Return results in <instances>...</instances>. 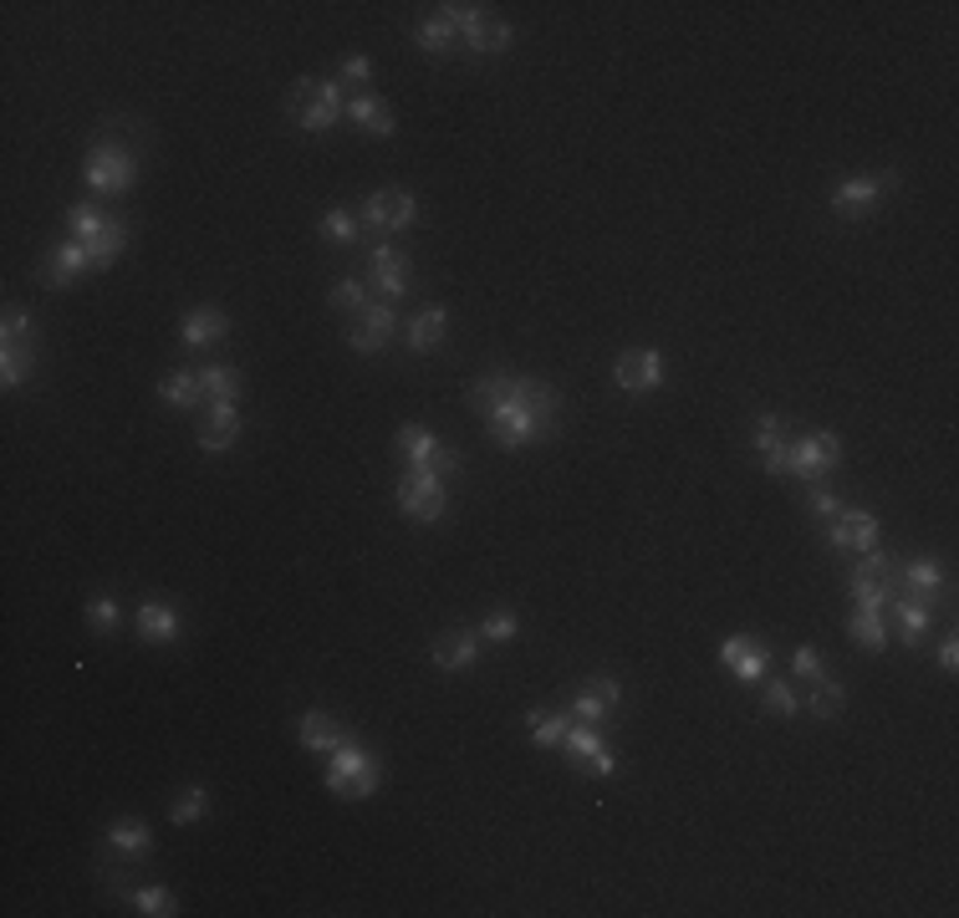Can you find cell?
Wrapping results in <instances>:
<instances>
[{"label":"cell","mask_w":959,"mask_h":918,"mask_svg":"<svg viewBox=\"0 0 959 918\" xmlns=\"http://www.w3.org/2000/svg\"><path fill=\"white\" fill-rule=\"evenodd\" d=\"M470 409L485 419L500 450H531V444H547L561 434V393L531 373L495 368V373L475 378Z\"/></svg>","instance_id":"obj_1"},{"label":"cell","mask_w":959,"mask_h":918,"mask_svg":"<svg viewBox=\"0 0 959 918\" xmlns=\"http://www.w3.org/2000/svg\"><path fill=\"white\" fill-rule=\"evenodd\" d=\"M327 791L342 801H368L378 791V781H383V766H378V756L368 746H358V740H342V746L333 750V760H327Z\"/></svg>","instance_id":"obj_2"},{"label":"cell","mask_w":959,"mask_h":918,"mask_svg":"<svg viewBox=\"0 0 959 918\" xmlns=\"http://www.w3.org/2000/svg\"><path fill=\"white\" fill-rule=\"evenodd\" d=\"M286 113H292V123H302L307 134H327L337 118H347V93L337 82L302 77V82H292V93H286Z\"/></svg>","instance_id":"obj_3"},{"label":"cell","mask_w":959,"mask_h":918,"mask_svg":"<svg viewBox=\"0 0 959 918\" xmlns=\"http://www.w3.org/2000/svg\"><path fill=\"white\" fill-rule=\"evenodd\" d=\"M393 500H399V510L409 520H419V526H429V520H444V510H450L444 475H434V469H403Z\"/></svg>","instance_id":"obj_4"},{"label":"cell","mask_w":959,"mask_h":918,"mask_svg":"<svg viewBox=\"0 0 959 918\" xmlns=\"http://www.w3.org/2000/svg\"><path fill=\"white\" fill-rule=\"evenodd\" d=\"M82 179H87V189L93 194H128L138 179V159L128 154L123 144H97L93 154H87V169H82Z\"/></svg>","instance_id":"obj_5"},{"label":"cell","mask_w":959,"mask_h":918,"mask_svg":"<svg viewBox=\"0 0 959 918\" xmlns=\"http://www.w3.org/2000/svg\"><path fill=\"white\" fill-rule=\"evenodd\" d=\"M893 587H898V561L888 557V551H863V561H857V572H853V602L857 608H873L883 612L893 598Z\"/></svg>","instance_id":"obj_6"},{"label":"cell","mask_w":959,"mask_h":918,"mask_svg":"<svg viewBox=\"0 0 959 918\" xmlns=\"http://www.w3.org/2000/svg\"><path fill=\"white\" fill-rule=\"evenodd\" d=\"M393 333H399L393 302H368L358 317H352V327H347V347L362 352V358H373V352H383V347L393 342Z\"/></svg>","instance_id":"obj_7"},{"label":"cell","mask_w":959,"mask_h":918,"mask_svg":"<svg viewBox=\"0 0 959 918\" xmlns=\"http://www.w3.org/2000/svg\"><path fill=\"white\" fill-rule=\"evenodd\" d=\"M893 189H898V173H853V179H842V184L832 189V210L857 220V214H867L883 194H893Z\"/></svg>","instance_id":"obj_8"},{"label":"cell","mask_w":959,"mask_h":918,"mask_svg":"<svg viewBox=\"0 0 959 918\" xmlns=\"http://www.w3.org/2000/svg\"><path fill=\"white\" fill-rule=\"evenodd\" d=\"M842 465V440L837 434H807V440H791V475H801L807 485L826 479Z\"/></svg>","instance_id":"obj_9"},{"label":"cell","mask_w":959,"mask_h":918,"mask_svg":"<svg viewBox=\"0 0 959 918\" xmlns=\"http://www.w3.org/2000/svg\"><path fill=\"white\" fill-rule=\"evenodd\" d=\"M561 750H567V756H572L587 775H602V781H608V775L618 771V760L608 756V746H602V730H598V725H587V719H572V725H567V740H561Z\"/></svg>","instance_id":"obj_10"},{"label":"cell","mask_w":959,"mask_h":918,"mask_svg":"<svg viewBox=\"0 0 959 918\" xmlns=\"http://www.w3.org/2000/svg\"><path fill=\"white\" fill-rule=\"evenodd\" d=\"M413 214H419V204H413L409 189H378V194H368V204H362V230H378V235L409 230Z\"/></svg>","instance_id":"obj_11"},{"label":"cell","mask_w":959,"mask_h":918,"mask_svg":"<svg viewBox=\"0 0 959 918\" xmlns=\"http://www.w3.org/2000/svg\"><path fill=\"white\" fill-rule=\"evenodd\" d=\"M368 286H378L388 302H393V296H409V286H413L409 255L393 251V245H378V251L368 255Z\"/></svg>","instance_id":"obj_12"},{"label":"cell","mask_w":959,"mask_h":918,"mask_svg":"<svg viewBox=\"0 0 959 918\" xmlns=\"http://www.w3.org/2000/svg\"><path fill=\"white\" fill-rule=\"evenodd\" d=\"M618 388L623 393H653V388L664 383V358L653 352V347H633V352H623L613 368Z\"/></svg>","instance_id":"obj_13"},{"label":"cell","mask_w":959,"mask_h":918,"mask_svg":"<svg viewBox=\"0 0 959 918\" xmlns=\"http://www.w3.org/2000/svg\"><path fill=\"white\" fill-rule=\"evenodd\" d=\"M719 664L730 668L735 679L756 684V679H766V668H771V648L760 639H725L719 643Z\"/></svg>","instance_id":"obj_14"},{"label":"cell","mask_w":959,"mask_h":918,"mask_svg":"<svg viewBox=\"0 0 959 918\" xmlns=\"http://www.w3.org/2000/svg\"><path fill=\"white\" fill-rule=\"evenodd\" d=\"M756 454L771 475H791V440H787V424H781L776 413H760L756 419Z\"/></svg>","instance_id":"obj_15"},{"label":"cell","mask_w":959,"mask_h":918,"mask_svg":"<svg viewBox=\"0 0 959 918\" xmlns=\"http://www.w3.org/2000/svg\"><path fill=\"white\" fill-rule=\"evenodd\" d=\"M623 699V684L618 679H587L582 689H577V699H572V719H587V725H602V719L613 715V705Z\"/></svg>","instance_id":"obj_16"},{"label":"cell","mask_w":959,"mask_h":918,"mask_svg":"<svg viewBox=\"0 0 959 918\" xmlns=\"http://www.w3.org/2000/svg\"><path fill=\"white\" fill-rule=\"evenodd\" d=\"M87 271H93V255H87V245H82V240L56 245V251L41 261V281H46V286H72V281L87 276Z\"/></svg>","instance_id":"obj_17"},{"label":"cell","mask_w":959,"mask_h":918,"mask_svg":"<svg viewBox=\"0 0 959 918\" xmlns=\"http://www.w3.org/2000/svg\"><path fill=\"white\" fill-rule=\"evenodd\" d=\"M475 658H479V633L475 627H450V633L434 639V664H440L444 674H465Z\"/></svg>","instance_id":"obj_18"},{"label":"cell","mask_w":959,"mask_h":918,"mask_svg":"<svg viewBox=\"0 0 959 918\" xmlns=\"http://www.w3.org/2000/svg\"><path fill=\"white\" fill-rule=\"evenodd\" d=\"M826 541L837 546V551H873L878 546V516H867V510H842L837 520H832V536Z\"/></svg>","instance_id":"obj_19"},{"label":"cell","mask_w":959,"mask_h":918,"mask_svg":"<svg viewBox=\"0 0 959 918\" xmlns=\"http://www.w3.org/2000/svg\"><path fill=\"white\" fill-rule=\"evenodd\" d=\"M235 440H240V413H235V403H210V413L200 419V450L220 454V450H230Z\"/></svg>","instance_id":"obj_20"},{"label":"cell","mask_w":959,"mask_h":918,"mask_svg":"<svg viewBox=\"0 0 959 918\" xmlns=\"http://www.w3.org/2000/svg\"><path fill=\"white\" fill-rule=\"evenodd\" d=\"M179 333H185V347H214V342H225L230 317L220 312V306H194Z\"/></svg>","instance_id":"obj_21"},{"label":"cell","mask_w":959,"mask_h":918,"mask_svg":"<svg viewBox=\"0 0 959 918\" xmlns=\"http://www.w3.org/2000/svg\"><path fill=\"white\" fill-rule=\"evenodd\" d=\"M888 612H893V623H898V639H904L908 648H919V643L929 639V602L898 598V592H893V598H888Z\"/></svg>","instance_id":"obj_22"},{"label":"cell","mask_w":959,"mask_h":918,"mask_svg":"<svg viewBox=\"0 0 959 918\" xmlns=\"http://www.w3.org/2000/svg\"><path fill=\"white\" fill-rule=\"evenodd\" d=\"M107 847L118 852V857H128V863H138V857L154 852V826H144L138 816H123V822L107 826Z\"/></svg>","instance_id":"obj_23"},{"label":"cell","mask_w":959,"mask_h":918,"mask_svg":"<svg viewBox=\"0 0 959 918\" xmlns=\"http://www.w3.org/2000/svg\"><path fill=\"white\" fill-rule=\"evenodd\" d=\"M393 450H399L403 469H434V454H440V440L429 434L424 424H409L399 429V440H393Z\"/></svg>","instance_id":"obj_24"},{"label":"cell","mask_w":959,"mask_h":918,"mask_svg":"<svg viewBox=\"0 0 959 918\" xmlns=\"http://www.w3.org/2000/svg\"><path fill=\"white\" fill-rule=\"evenodd\" d=\"M342 740H347V730L337 725L333 715H317V709L302 715V750H312V756H333Z\"/></svg>","instance_id":"obj_25"},{"label":"cell","mask_w":959,"mask_h":918,"mask_svg":"<svg viewBox=\"0 0 959 918\" xmlns=\"http://www.w3.org/2000/svg\"><path fill=\"white\" fill-rule=\"evenodd\" d=\"M347 118L358 123L362 134H373V138L393 134V113H388V103L378 93H358V97H352V103H347Z\"/></svg>","instance_id":"obj_26"},{"label":"cell","mask_w":959,"mask_h":918,"mask_svg":"<svg viewBox=\"0 0 959 918\" xmlns=\"http://www.w3.org/2000/svg\"><path fill=\"white\" fill-rule=\"evenodd\" d=\"M898 582H904V598L934 602L939 598V587H945V572H939L929 557H919V561H904V567H898Z\"/></svg>","instance_id":"obj_27"},{"label":"cell","mask_w":959,"mask_h":918,"mask_svg":"<svg viewBox=\"0 0 959 918\" xmlns=\"http://www.w3.org/2000/svg\"><path fill=\"white\" fill-rule=\"evenodd\" d=\"M138 639L144 643H173L179 639V612L169 602H144L138 608Z\"/></svg>","instance_id":"obj_28"},{"label":"cell","mask_w":959,"mask_h":918,"mask_svg":"<svg viewBox=\"0 0 959 918\" xmlns=\"http://www.w3.org/2000/svg\"><path fill=\"white\" fill-rule=\"evenodd\" d=\"M82 245H87V255H93V271H107L123 251H128V225H123L118 214H113V220H107V225L97 230L93 240H82Z\"/></svg>","instance_id":"obj_29"},{"label":"cell","mask_w":959,"mask_h":918,"mask_svg":"<svg viewBox=\"0 0 959 918\" xmlns=\"http://www.w3.org/2000/svg\"><path fill=\"white\" fill-rule=\"evenodd\" d=\"M444 333H450V317H444V306H424V312L409 321V337H403V342H409L413 352H434V347L444 342Z\"/></svg>","instance_id":"obj_30"},{"label":"cell","mask_w":959,"mask_h":918,"mask_svg":"<svg viewBox=\"0 0 959 918\" xmlns=\"http://www.w3.org/2000/svg\"><path fill=\"white\" fill-rule=\"evenodd\" d=\"M200 388H204V409H210V403H235L245 378H240V368H230V362H214V368H200Z\"/></svg>","instance_id":"obj_31"},{"label":"cell","mask_w":959,"mask_h":918,"mask_svg":"<svg viewBox=\"0 0 959 918\" xmlns=\"http://www.w3.org/2000/svg\"><path fill=\"white\" fill-rule=\"evenodd\" d=\"M801 705H807V715H812V719H837L842 705H847V684L816 674V679H812V694H807Z\"/></svg>","instance_id":"obj_32"},{"label":"cell","mask_w":959,"mask_h":918,"mask_svg":"<svg viewBox=\"0 0 959 918\" xmlns=\"http://www.w3.org/2000/svg\"><path fill=\"white\" fill-rule=\"evenodd\" d=\"M159 399L169 403V409H200L204 403V388H200V373H189V368H179V373H169L159 383Z\"/></svg>","instance_id":"obj_33"},{"label":"cell","mask_w":959,"mask_h":918,"mask_svg":"<svg viewBox=\"0 0 959 918\" xmlns=\"http://www.w3.org/2000/svg\"><path fill=\"white\" fill-rule=\"evenodd\" d=\"M413 36H419V46H424L429 56H450V46H454L460 31H454V21L444 11H434V15H424V21L413 27Z\"/></svg>","instance_id":"obj_34"},{"label":"cell","mask_w":959,"mask_h":918,"mask_svg":"<svg viewBox=\"0 0 959 918\" xmlns=\"http://www.w3.org/2000/svg\"><path fill=\"white\" fill-rule=\"evenodd\" d=\"M31 368H36V347L31 342H0V383L6 388L27 383Z\"/></svg>","instance_id":"obj_35"},{"label":"cell","mask_w":959,"mask_h":918,"mask_svg":"<svg viewBox=\"0 0 959 918\" xmlns=\"http://www.w3.org/2000/svg\"><path fill=\"white\" fill-rule=\"evenodd\" d=\"M847 633H853L863 648L878 653L883 643H888V618H883V612H873V608H853V612H847Z\"/></svg>","instance_id":"obj_36"},{"label":"cell","mask_w":959,"mask_h":918,"mask_svg":"<svg viewBox=\"0 0 959 918\" xmlns=\"http://www.w3.org/2000/svg\"><path fill=\"white\" fill-rule=\"evenodd\" d=\"M465 41H470V52L495 56V52H506V46H510V27H506V21H495V15H485V21H479Z\"/></svg>","instance_id":"obj_37"},{"label":"cell","mask_w":959,"mask_h":918,"mask_svg":"<svg viewBox=\"0 0 959 918\" xmlns=\"http://www.w3.org/2000/svg\"><path fill=\"white\" fill-rule=\"evenodd\" d=\"M526 725H531V740H536L541 750H561V740H567V725H572V719H567V715H551V709H536Z\"/></svg>","instance_id":"obj_38"},{"label":"cell","mask_w":959,"mask_h":918,"mask_svg":"<svg viewBox=\"0 0 959 918\" xmlns=\"http://www.w3.org/2000/svg\"><path fill=\"white\" fill-rule=\"evenodd\" d=\"M322 235L333 240V245H358L362 220L352 210H327V214H322Z\"/></svg>","instance_id":"obj_39"},{"label":"cell","mask_w":959,"mask_h":918,"mask_svg":"<svg viewBox=\"0 0 959 918\" xmlns=\"http://www.w3.org/2000/svg\"><path fill=\"white\" fill-rule=\"evenodd\" d=\"M107 220H113V214H103L93 200H82V204H72V210H67V230H72V240H93L97 230L107 225Z\"/></svg>","instance_id":"obj_40"},{"label":"cell","mask_w":959,"mask_h":918,"mask_svg":"<svg viewBox=\"0 0 959 918\" xmlns=\"http://www.w3.org/2000/svg\"><path fill=\"white\" fill-rule=\"evenodd\" d=\"M204 812H210V791H204V785H189L185 796L173 801V826H194V822H204Z\"/></svg>","instance_id":"obj_41"},{"label":"cell","mask_w":959,"mask_h":918,"mask_svg":"<svg viewBox=\"0 0 959 918\" xmlns=\"http://www.w3.org/2000/svg\"><path fill=\"white\" fill-rule=\"evenodd\" d=\"M337 87H342V93H368V82H373V62H368V56H347L342 67H337Z\"/></svg>","instance_id":"obj_42"},{"label":"cell","mask_w":959,"mask_h":918,"mask_svg":"<svg viewBox=\"0 0 959 918\" xmlns=\"http://www.w3.org/2000/svg\"><path fill=\"white\" fill-rule=\"evenodd\" d=\"M134 908L144 918H173V914H179V904H173L169 888H138L134 893Z\"/></svg>","instance_id":"obj_43"},{"label":"cell","mask_w":959,"mask_h":918,"mask_svg":"<svg viewBox=\"0 0 959 918\" xmlns=\"http://www.w3.org/2000/svg\"><path fill=\"white\" fill-rule=\"evenodd\" d=\"M797 709H801V699H797V689H791L787 679H766V715L791 719Z\"/></svg>","instance_id":"obj_44"},{"label":"cell","mask_w":959,"mask_h":918,"mask_svg":"<svg viewBox=\"0 0 959 918\" xmlns=\"http://www.w3.org/2000/svg\"><path fill=\"white\" fill-rule=\"evenodd\" d=\"M520 633V618L510 608H495L485 623H479V639H491V643H510Z\"/></svg>","instance_id":"obj_45"},{"label":"cell","mask_w":959,"mask_h":918,"mask_svg":"<svg viewBox=\"0 0 959 918\" xmlns=\"http://www.w3.org/2000/svg\"><path fill=\"white\" fill-rule=\"evenodd\" d=\"M333 306H337V312H352V317H358L362 306H368V281H358V276L337 281V286H333Z\"/></svg>","instance_id":"obj_46"},{"label":"cell","mask_w":959,"mask_h":918,"mask_svg":"<svg viewBox=\"0 0 959 918\" xmlns=\"http://www.w3.org/2000/svg\"><path fill=\"white\" fill-rule=\"evenodd\" d=\"M87 627H93V633H103V639H107V633H118V627H123V608L113 598H97L93 608H87Z\"/></svg>","instance_id":"obj_47"},{"label":"cell","mask_w":959,"mask_h":918,"mask_svg":"<svg viewBox=\"0 0 959 918\" xmlns=\"http://www.w3.org/2000/svg\"><path fill=\"white\" fill-rule=\"evenodd\" d=\"M807 510H812L816 520H837L842 516V495H832L822 479H816L812 490H807Z\"/></svg>","instance_id":"obj_48"},{"label":"cell","mask_w":959,"mask_h":918,"mask_svg":"<svg viewBox=\"0 0 959 918\" xmlns=\"http://www.w3.org/2000/svg\"><path fill=\"white\" fill-rule=\"evenodd\" d=\"M0 342H31V317L21 306H6V321H0Z\"/></svg>","instance_id":"obj_49"},{"label":"cell","mask_w":959,"mask_h":918,"mask_svg":"<svg viewBox=\"0 0 959 918\" xmlns=\"http://www.w3.org/2000/svg\"><path fill=\"white\" fill-rule=\"evenodd\" d=\"M791 674H797V679H816V674H822V653L801 643V648L791 653Z\"/></svg>","instance_id":"obj_50"},{"label":"cell","mask_w":959,"mask_h":918,"mask_svg":"<svg viewBox=\"0 0 959 918\" xmlns=\"http://www.w3.org/2000/svg\"><path fill=\"white\" fill-rule=\"evenodd\" d=\"M934 658H939V668H945V674H955V668H959V643H955V639H945Z\"/></svg>","instance_id":"obj_51"}]
</instances>
